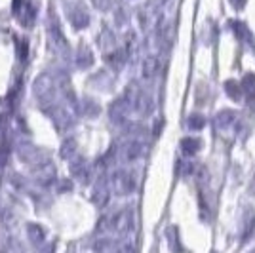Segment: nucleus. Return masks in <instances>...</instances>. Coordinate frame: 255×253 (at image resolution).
Listing matches in <instances>:
<instances>
[{
	"label": "nucleus",
	"mask_w": 255,
	"mask_h": 253,
	"mask_svg": "<svg viewBox=\"0 0 255 253\" xmlns=\"http://www.w3.org/2000/svg\"><path fill=\"white\" fill-rule=\"evenodd\" d=\"M227 94L231 95L233 99H240V94H242V92H240V86L236 84V82H233V80L227 82Z\"/></svg>",
	"instance_id": "4"
},
{
	"label": "nucleus",
	"mask_w": 255,
	"mask_h": 253,
	"mask_svg": "<svg viewBox=\"0 0 255 253\" xmlns=\"http://www.w3.org/2000/svg\"><path fill=\"white\" fill-rule=\"evenodd\" d=\"M200 139H194V137H187L181 141V147L183 150L187 152V154H192V152H196V150H200Z\"/></svg>",
	"instance_id": "1"
},
{
	"label": "nucleus",
	"mask_w": 255,
	"mask_h": 253,
	"mask_svg": "<svg viewBox=\"0 0 255 253\" xmlns=\"http://www.w3.org/2000/svg\"><path fill=\"white\" fill-rule=\"evenodd\" d=\"M244 88H246V94L250 95L252 99H255V76L254 74H248L244 78Z\"/></svg>",
	"instance_id": "2"
},
{
	"label": "nucleus",
	"mask_w": 255,
	"mask_h": 253,
	"mask_svg": "<svg viewBox=\"0 0 255 253\" xmlns=\"http://www.w3.org/2000/svg\"><path fill=\"white\" fill-rule=\"evenodd\" d=\"M187 124H189V127H192V129H200V127H204L206 120H204V116H200V115H192Z\"/></svg>",
	"instance_id": "3"
}]
</instances>
